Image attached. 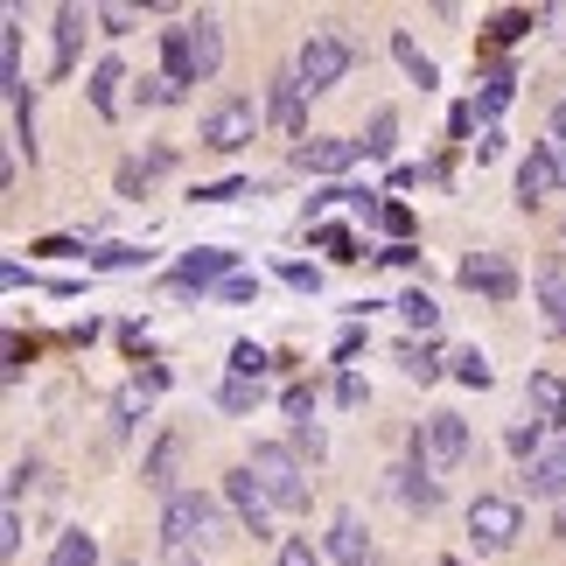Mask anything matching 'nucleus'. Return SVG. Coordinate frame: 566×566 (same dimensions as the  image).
Segmentation results:
<instances>
[{"instance_id":"1","label":"nucleus","mask_w":566,"mask_h":566,"mask_svg":"<svg viewBox=\"0 0 566 566\" xmlns=\"http://www.w3.org/2000/svg\"><path fill=\"white\" fill-rule=\"evenodd\" d=\"M161 538H168V553L210 546V538H224V511H217L210 496H196V490H176L161 504Z\"/></svg>"},{"instance_id":"2","label":"nucleus","mask_w":566,"mask_h":566,"mask_svg":"<svg viewBox=\"0 0 566 566\" xmlns=\"http://www.w3.org/2000/svg\"><path fill=\"white\" fill-rule=\"evenodd\" d=\"M245 469L259 475V490H266V496H273V504H280V511H308V496H315V490H308V469H301V462H294V454H287V448H273V441H259Z\"/></svg>"},{"instance_id":"3","label":"nucleus","mask_w":566,"mask_h":566,"mask_svg":"<svg viewBox=\"0 0 566 566\" xmlns=\"http://www.w3.org/2000/svg\"><path fill=\"white\" fill-rule=\"evenodd\" d=\"M350 63H357V50H350L336 29H308V42H301V56H294V71H301V84H308V92H329V84L350 77Z\"/></svg>"},{"instance_id":"4","label":"nucleus","mask_w":566,"mask_h":566,"mask_svg":"<svg viewBox=\"0 0 566 566\" xmlns=\"http://www.w3.org/2000/svg\"><path fill=\"white\" fill-rule=\"evenodd\" d=\"M412 462L420 469H462L469 462V420L462 412H433V420L412 433Z\"/></svg>"},{"instance_id":"5","label":"nucleus","mask_w":566,"mask_h":566,"mask_svg":"<svg viewBox=\"0 0 566 566\" xmlns=\"http://www.w3.org/2000/svg\"><path fill=\"white\" fill-rule=\"evenodd\" d=\"M517 532H525V511H517L511 496H475V504H469V538H475V553H511Z\"/></svg>"},{"instance_id":"6","label":"nucleus","mask_w":566,"mask_h":566,"mask_svg":"<svg viewBox=\"0 0 566 566\" xmlns=\"http://www.w3.org/2000/svg\"><path fill=\"white\" fill-rule=\"evenodd\" d=\"M259 134V113H252V98H217L210 113H203V126H196V140L210 147V155H238Z\"/></svg>"},{"instance_id":"7","label":"nucleus","mask_w":566,"mask_h":566,"mask_svg":"<svg viewBox=\"0 0 566 566\" xmlns=\"http://www.w3.org/2000/svg\"><path fill=\"white\" fill-rule=\"evenodd\" d=\"M462 287L483 294V301H517V266L504 252H469L462 259Z\"/></svg>"},{"instance_id":"8","label":"nucleus","mask_w":566,"mask_h":566,"mask_svg":"<svg viewBox=\"0 0 566 566\" xmlns=\"http://www.w3.org/2000/svg\"><path fill=\"white\" fill-rule=\"evenodd\" d=\"M224 504L238 511V525H245L252 538H266V517L280 511L273 496L259 490V475H252V469H231V475H224Z\"/></svg>"},{"instance_id":"9","label":"nucleus","mask_w":566,"mask_h":566,"mask_svg":"<svg viewBox=\"0 0 566 566\" xmlns=\"http://www.w3.org/2000/svg\"><path fill=\"white\" fill-rule=\"evenodd\" d=\"M364 155V140H343V134H315V140H301L294 147V168L301 176H343Z\"/></svg>"},{"instance_id":"10","label":"nucleus","mask_w":566,"mask_h":566,"mask_svg":"<svg viewBox=\"0 0 566 566\" xmlns=\"http://www.w3.org/2000/svg\"><path fill=\"white\" fill-rule=\"evenodd\" d=\"M231 273H238V252H224V245H196V252H182L176 287H182V294H189V287H224Z\"/></svg>"},{"instance_id":"11","label":"nucleus","mask_w":566,"mask_h":566,"mask_svg":"<svg viewBox=\"0 0 566 566\" xmlns=\"http://www.w3.org/2000/svg\"><path fill=\"white\" fill-rule=\"evenodd\" d=\"M266 119L280 126V134H294V140H301V126H308V84H301V71H280V77H273Z\"/></svg>"},{"instance_id":"12","label":"nucleus","mask_w":566,"mask_h":566,"mask_svg":"<svg viewBox=\"0 0 566 566\" xmlns=\"http://www.w3.org/2000/svg\"><path fill=\"white\" fill-rule=\"evenodd\" d=\"M329 553H336V566H378V546L364 538V525H357L350 511L329 525Z\"/></svg>"},{"instance_id":"13","label":"nucleus","mask_w":566,"mask_h":566,"mask_svg":"<svg viewBox=\"0 0 566 566\" xmlns=\"http://www.w3.org/2000/svg\"><path fill=\"white\" fill-rule=\"evenodd\" d=\"M161 71L176 84H196V29L176 21V29H161Z\"/></svg>"},{"instance_id":"14","label":"nucleus","mask_w":566,"mask_h":566,"mask_svg":"<svg viewBox=\"0 0 566 566\" xmlns=\"http://www.w3.org/2000/svg\"><path fill=\"white\" fill-rule=\"evenodd\" d=\"M546 189H559V168H553V155H546V140H538L532 155H525V168H517V203L532 210Z\"/></svg>"},{"instance_id":"15","label":"nucleus","mask_w":566,"mask_h":566,"mask_svg":"<svg viewBox=\"0 0 566 566\" xmlns=\"http://www.w3.org/2000/svg\"><path fill=\"white\" fill-rule=\"evenodd\" d=\"M525 399H532V412H538L546 427H566V378H553V371H532Z\"/></svg>"},{"instance_id":"16","label":"nucleus","mask_w":566,"mask_h":566,"mask_svg":"<svg viewBox=\"0 0 566 566\" xmlns=\"http://www.w3.org/2000/svg\"><path fill=\"white\" fill-rule=\"evenodd\" d=\"M189 29H196V84H210L224 63V29H217V14H196Z\"/></svg>"},{"instance_id":"17","label":"nucleus","mask_w":566,"mask_h":566,"mask_svg":"<svg viewBox=\"0 0 566 566\" xmlns=\"http://www.w3.org/2000/svg\"><path fill=\"white\" fill-rule=\"evenodd\" d=\"M538 322H546V336H566V273L559 266L538 273Z\"/></svg>"},{"instance_id":"18","label":"nucleus","mask_w":566,"mask_h":566,"mask_svg":"<svg viewBox=\"0 0 566 566\" xmlns=\"http://www.w3.org/2000/svg\"><path fill=\"white\" fill-rule=\"evenodd\" d=\"M119 84H126V71H119L113 56L92 63V84H84V92H92V113L98 119H119Z\"/></svg>"},{"instance_id":"19","label":"nucleus","mask_w":566,"mask_h":566,"mask_svg":"<svg viewBox=\"0 0 566 566\" xmlns=\"http://www.w3.org/2000/svg\"><path fill=\"white\" fill-rule=\"evenodd\" d=\"M391 56H399V71L420 84V92H433V84H441V71H433V56L420 50V42H412L406 29H391Z\"/></svg>"},{"instance_id":"20","label":"nucleus","mask_w":566,"mask_h":566,"mask_svg":"<svg viewBox=\"0 0 566 566\" xmlns=\"http://www.w3.org/2000/svg\"><path fill=\"white\" fill-rule=\"evenodd\" d=\"M176 433H161V441H155V454H147V469H140V483L147 490H161V496H176Z\"/></svg>"},{"instance_id":"21","label":"nucleus","mask_w":566,"mask_h":566,"mask_svg":"<svg viewBox=\"0 0 566 566\" xmlns=\"http://www.w3.org/2000/svg\"><path fill=\"white\" fill-rule=\"evenodd\" d=\"M532 496H566V441L532 462Z\"/></svg>"},{"instance_id":"22","label":"nucleus","mask_w":566,"mask_h":566,"mask_svg":"<svg viewBox=\"0 0 566 566\" xmlns=\"http://www.w3.org/2000/svg\"><path fill=\"white\" fill-rule=\"evenodd\" d=\"M77 42H84V8H56V77L77 63Z\"/></svg>"},{"instance_id":"23","label":"nucleus","mask_w":566,"mask_h":566,"mask_svg":"<svg viewBox=\"0 0 566 566\" xmlns=\"http://www.w3.org/2000/svg\"><path fill=\"white\" fill-rule=\"evenodd\" d=\"M391 475H399V483H391V490H399V504H412V511H433V504H441V483H427L420 462H412V469H391Z\"/></svg>"},{"instance_id":"24","label":"nucleus","mask_w":566,"mask_h":566,"mask_svg":"<svg viewBox=\"0 0 566 566\" xmlns=\"http://www.w3.org/2000/svg\"><path fill=\"white\" fill-rule=\"evenodd\" d=\"M399 315H406V329H420V336L441 329V308H433V294H420V287H412V294L399 301Z\"/></svg>"},{"instance_id":"25","label":"nucleus","mask_w":566,"mask_h":566,"mask_svg":"<svg viewBox=\"0 0 566 566\" xmlns=\"http://www.w3.org/2000/svg\"><path fill=\"white\" fill-rule=\"evenodd\" d=\"M0 77H8V92L21 84V29H14V8L0 21Z\"/></svg>"},{"instance_id":"26","label":"nucleus","mask_w":566,"mask_h":566,"mask_svg":"<svg viewBox=\"0 0 566 566\" xmlns=\"http://www.w3.org/2000/svg\"><path fill=\"white\" fill-rule=\"evenodd\" d=\"M50 566H98V546H92V532H63L56 538V559Z\"/></svg>"},{"instance_id":"27","label":"nucleus","mask_w":566,"mask_h":566,"mask_svg":"<svg viewBox=\"0 0 566 566\" xmlns=\"http://www.w3.org/2000/svg\"><path fill=\"white\" fill-rule=\"evenodd\" d=\"M266 371H273V357L259 350V343H231V378H252V385H259Z\"/></svg>"},{"instance_id":"28","label":"nucleus","mask_w":566,"mask_h":566,"mask_svg":"<svg viewBox=\"0 0 566 566\" xmlns=\"http://www.w3.org/2000/svg\"><path fill=\"white\" fill-rule=\"evenodd\" d=\"M92 266H98V273H134V266H147V252H140V245H98Z\"/></svg>"},{"instance_id":"29","label":"nucleus","mask_w":566,"mask_h":566,"mask_svg":"<svg viewBox=\"0 0 566 566\" xmlns=\"http://www.w3.org/2000/svg\"><path fill=\"white\" fill-rule=\"evenodd\" d=\"M546 420H525V427H511V454H525V462H538V454H546Z\"/></svg>"},{"instance_id":"30","label":"nucleus","mask_w":566,"mask_h":566,"mask_svg":"<svg viewBox=\"0 0 566 566\" xmlns=\"http://www.w3.org/2000/svg\"><path fill=\"white\" fill-rule=\"evenodd\" d=\"M217 406H224V412H252L259 406V385L252 378H224V385H217Z\"/></svg>"},{"instance_id":"31","label":"nucleus","mask_w":566,"mask_h":566,"mask_svg":"<svg viewBox=\"0 0 566 566\" xmlns=\"http://www.w3.org/2000/svg\"><path fill=\"white\" fill-rule=\"evenodd\" d=\"M182 98V84L168 77V71H155V77H140V105H176Z\"/></svg>"},{"instance_id":"32","label":"nucleus","mask_w":566,"mask_h":566,"mask_svg":"<svg viewBox=\"0 0 566 566\" xmlns=\"http://www.w3.org/2000/svg\"><path fill=\"white\" fill-rule=\"evenodd\" d=\"M454 378L483 391V385H490V357H483V350H462V357H454Z\"/></svg>"},{"instance_id":"33","label":"nucleus","mask_w":566,"mask_h":566,"mask_svg":"<svg viewBox=\"0 0 566 566\" xmlns=\"http://www.w3.org/2000/svg\"><path fill=\"white\" fill-rule=\"evenodd\" d=\"M504 105H511V77H504V71H496V77L483 84V105H475V113H483V119H490V113H504Z\"/></svg>"},{"instance_id":"34","label":"nucleus","mask_w":566,"mask_h":566,"mask_svg":"<svg viewBox=\"0 0 566 566\" xmlns=\"http://www.w3.org/2000/svg\"><path fill=\"white\" fill-rule=\"evenodd\" d=\"M315 245H322V252H329V259H364L350 231H315Z\"/></svg>"},{"instance_id":"35","label":"nucleus","mask_w":566,"mask_h":566,"mask_svg":"<svg viewBox=\"0 0 566 566\" xmlns=\"http://www.w3.org/2000/svg\"><path fill=\"white\" fill-rule=\"evenodd\" d=\"M391 134H399V119L378 113V119H371V140H364V155H391Z\"/></svg>"},{"instance_id":"36","label":"nucleus","mask_w":566,"mask_h":566,"mask_svg":"<svg viewBox=\"0 0 566 566\" xmlns=\"http://www.w3.org/2000/svg\"><path fill=\"white\" fill-rule=\"evenodd\" d=\"M399 364H406V378H441V364H433V350H399Z\"/></svg>"},{"instance_id":"37","label":"nucleus","mask_w":566,"mask_h":566,"mask_svg":"<svg viewBox=\"0 0 566 566\" xmlns=\"http://www.w3.org/2000/svg\"><path fill=\"white\" fill-rule=\"evenodd\" d=\"M273 566H322V559H315V546H308V538H287V546L273 553Z\"/></svg>"},{"instance_id":"38","label":"nucleus","mask_w":566,"mask_h":566,"mask_svg":"<svg viewBox=\"0 0 566 566\" xmlns=\"http://www.w3.org/2000/svg\"><path fill=\"white\" fill-rule=\"evenodd\" d=\"M280 280H287V287H301V294H322V273L301 266V259H294V266H280Z\"/></svg>"},{"instance_id":"39","label":"nucleus","mask_w":566,"mask_h":566,"mask_svg":"<svg viewBox=\"0 0 566 566\" xmlns=\"http://www.w3.org/2000/svg\"><path fill=\"white\" fill-rule=\"evenodd\" d=\"M134 21H140L134 8H98V29H105V35H126V29H134Z\"/></svg>"},{"instance_id":"40","label":"nucleus","mask_w":566,"mask_h":566,"mask_svg":"<svg viewBox=\"0 0 566 566\" xmlns=\"http://www.w3.org/2000/svg\"><path fill=\"white\" fill-rule=\"evenodd\" d=\"M231 196H245V182H203V189H196V203H231Z\"/></svg>"},{"instance_id":"41","label":"nucleus","mask_w":566,"mask_h":566,"mask_svg":"<svg viewBox=\"0 0 566 566\" xmlns=\"http://www.w3.org/2000/svg\"><path fill=\"white\" fill-rule=\"evenodd\" d=\"M287 412H294V427L315 420V391H308V385H287Z\"/></svg>"},{"instance_id":"42","label":"nucleus","mask_w":566,"mask_h":566,"mask_svg":"<svg viewBox=\"0 0 566 566\" xmlns=\"http://www.w3.org/2000/svg\"><path fill=\"white\" fill-rule=\"evenodd\" d=\"M0 553H8V559L21 553V511L14 504H8V517H0Z\"/></svg>"},{"instance_id":"43","label":"nucleus","mask_w":566,"mask_h":566,"mask_svg":"<svg viewBox=\"0 0 566 566\" xmlns=\"http://www.w3.org/2000/svg\"><path fill=\"white\" fill-rule=\"evenodd\" d=\"M378 259H385V266H420V245H406V238H391V245H385Z\"/></svg>"},{"instance_id":"44","label":"nucleus","mask_w":566,"mask_h":566,"mask_svg":"<svg viewBox=\"0 0 566 566\" xmlns=\"http://www.w3.org/2000/svg\"><path fill=\"white\" fill-rule=\"evenodd\" d=\"M29 252H42V259H71V252H84V245H71V238H35Z\"/></svg>"},{"instance_id":"45","label":"nucleus","mask_w":566,"mask_h":566,"mask_svg":"<svg viewBox=\"0 0 566 566\" xmlns=\"http://www.w3.org/2000/svg\"><path fill=\"white\" fill-rule=\"evenodd\" d=\"M217 294H224V301H252V294H259V280H245V273H231V280H224V287H217Z\"/></svg>"},{"instance_id":"46","label":"nucleus","mask_w":566,"mask_h":566,"mask_svg":"<svg viewBox=\"0 0 566 566\" xmlns=\"http://www.w3.org/2000/svg\"><path fill=\"white\" fill-rule=\"evenodd\" d=\"M532 29V14H496V42H511V35H525Z\"/></svg>"},{"instance_id":"47","label":"nucleus","mask_w":566,"mask_h":566,"mask_svg":"<svg viewBox=\"0 0 566 566\" xmlns=\"http://www.w3.org/2000/svg\"><path fill=\"white\" fill-rule=\"evenodd\" d=\"M378 224H385V231H399V238H406V224H412V210H406V203H385V217H378Z\"/></svg>"},{"instance_id":"48","label":"nucleus","mask_w":566,"mask_h":566,"mask_svg":"<svg viewBox=\"0 0 566 566\" xmlns=\"http://www.w3.org/2000/svg\"><path fill=\"white\" fill-rule=\"evenodd\" d=\"M336 399H343V406H364V378L343 371V378H336Z\"/></svg>"},{"instance_id":"49","label":"nucleus","mask_w":566,"mask_h":566,"mask_svg":"<svg viewBox=\"0 0 566 566\" xmlns=\"http://www.w3.org/2000/svg\"><path fill=\"white\" fill-rule=\"evenodd\" d=\"M294 441L308 448V454H322V427H315V420H301V427H294Z\"/></svg>"},{"instance_id":"50","label":"nucleus","mask_w":566,"mask_h":566,"mask_svg":"<svg viewBox=\"0 0 566 566\" xmlns=\"http://www.w3.org/2000/svg\"><path fill=\"white\" fill-rule=\"evenodd\" d=\"M546 155H553V168H559V182H566V140H559V134L546 140Z\"/></svg>"},{"instance_id":"51","label":"nucleus","mask_w":566,"mask_h":566,"mask_svg":"<svg viewBox=\"0 0 566 566\" xmlns=\"http://www.w3.org/2000/svg\"><path fill=\"white\" fill-rule=\"evenodd\" d=\"M553 134H559V140H566V98H559V113H553Z\"/></svg>"},{"instance_id":"52","label":"nucleus","mask_w":566,"mask_h":566,"mask_svg":"<svg viewBox=\"0 0 566 566\" xmlns=\"http://www.w3.org/2000/svg\"><path fill=\"white\" fill-rule=\"evenodd\" d=\"M176 566H196V559H176Z\"/></svg>"},{"instance_id":"53","label":"nucleus","mask_w":566,"mask_h":566,"mask_svg":"<svg viewBox=\"0 0 566 566\" xmlns=\"http://www.w3.org/2000/svg\"><path fill=\"white\" fill-rule=\"evenodd\" d=\"M134 566H140V559H134Z\"/></svg>"}]
</instances>
